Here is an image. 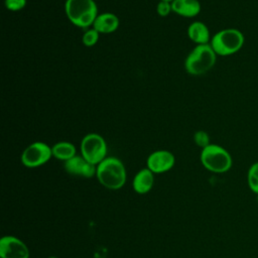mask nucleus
I'll return each mask as SVG.
<instances>
[{"label": "nucleus", "mask_w": 258, "mask_h": 258, "mask_svg": "<svg viewBox=\"0 0 258 258\" xmlns=\"http://www.w3.org/2000/svg\"><path fill=\"white\" fill-rule=\"evenodd\" d=\"M96 177L108 189H119L126 182V169L123 162L114 156H107L97 165Z\"/></svg>", "instance_id": "obj_1"}, {"label": "nucleus", "mask_w": 258, "mask_h": 258, "mask_svg": "<svg viewBox=\"0 0 258 258\" xmlns=\"http://www.w3.org/2000/svg\"><path fill=\"white\" fill-rule=\"evenodd\" d=\"M189 39L198 44H208L211 41V33L208 26L201 21H194L187 27Z\"/></svg>", "instance_id": "obj_14"}, {"label": "nucleus", "mask_w": 258, "mask_h": 258, "mask_svg": "<svg viewBox=\"0 0 258 258\" xmlns=\"http://www.w3.org/2000/svg\"><path fill=\"white\" fill-rule=\"evenodd\" d=\"M159 1H168V2H172L173 0H159Z\"/></svg>", "instance_id": "obj_21"}, {"label": "nucleus", "mask_w": 258, "mask_h": 258, "mask_svg": "<svg viewBox=\"0 0 258 258\" xmlns=\"http://www.w3.org/2000/svg\"><path fill=\"white\" fill-rule=\"evenodd\" d=\"M217 54L211 44H198L184 60L185 71L192 76H201L209 72L216 63Z\"/></svg>", "instance_id": "obj_3"}, {"label": "nucleus", "mask_w": 258, "mask_h": 258, "mask_svg": "<svg viewBox=\"0 0 258 258\" xmlns=\"http://www.w3.org/2000/svg\"><path fill=\"white\" fill-rule=\"evenodd\" d=\"M64 10L69 20L81 28L93 26L98 16V6L94 0H67Z\"/></svg>", "instance_id": "obj_2"}, {"label": "nucleus", "mask_w": 258, "mask_h": 258, "mask_svg": "<svg viewBox=\"0 0 258 258\" xmlns=\"http://www.w3.org/2000/svg\"><path fill=\"white\" fill-rule=\"evenodd\" d=\"M172 12L182 17H195L201 12V3L199 0H173L171 2Z\"/></svg>", "instance_id": "obj_13"}, {"label": "nucleus", "mask_w": 258, "mask_h": 258, "mask_svg": "<svg viewBox=\"0 0 258 258\" xmlns=\"http://www.w3.org/2000/svg\"><path fill=\"white\" fill-rule=\"evenodd\" d=\"M194 141H195V143H196L199 147H201L202 149L211 144V142H210V136H209V134H208L206 131H204V130H199V131H197V132L194 134Z\"/></svg>", "instance_id": "obj_18"}, {"label": "nucleus", "mask_w": 258, "mask_h": 258, "mask_svg": "<svg viewBox=\"0 0 258 258\" xmlns=\"http://www.w3.org/2000/svg\"><path fill=\"white\" fill-rule=\"evenodd\" d=\"M99 35H100V33L93 27L88 28L82 36V41H83L84 45H86L88 47L94 46L99 40Z\"/></svg>", "instance_id": "obj_17"}, {"label": "nucleus", "mask_w": 258, "mask_h": 258, "mask_svg": "<svg viewBox=\"0 0 258 258\" xmlns=\"http://www.w3.org/2000/svg\"><path fill=\"white\" fill-rule=\"evenodd\" d=\"M175 163L174 155L164 149L155 150L150 153L146 160V167L155 173H164L170 170Z\"/></svg>", "instance_id": "obj_10"}, {"label": "nucleus", "mask_w": 258, "mask_h": 258, "mask_svg": "<svg viewBox=\"0 0 258 258\" xmlns=\"http://www.w3.org/2000/svg\"><path fill=\"white\" fill-rule=\"evenodd\" d=\"M247 183L251 191L258 195V161L252 163L248 168Z\"/></svg>", "instance_id": "obj_16"}, {"label": "nucleus", "mask_w": 258, "mask_h": 258, "mask_svg": "<svg viewBox=\"0 0 258 258\" xmlns=\"http://www.w3.org/2000/svg\"><path fill=\"white\" fill-rule=\"evenodd\" d=\"M52 156L58 160L67 161L77 155L76 146L69 141H59L51 146Z\"/></svg>", "instance_id": "obj_15"}, {"label": "nucleus", "mask_w": 258, "mask_h": 258, "mask_svg": "<svg viewBox=\"0 0 258 258\" xmlns=\"http://www.w3.org/2000/svg\"><path fill=\"white\" fill-rule=\"evenodd\" d=\"M63 168L69 174L83 178H91L96 176L97 171V165L91 163L85 157L78 154L64 161Z\"/></svg>", "instance_id": "obj_9"}, {"label": "nucleus", "mask_w": 258, "mask_h": 258, "mask_svg": "<svg viewBox=\"0 0 258 258\" xmlns=\"http://www.w3.org/2000/svg\"><path fill=\"white\" fill-rule=\"evenodd\" d=\"M119 26V18L111 13V12H104L98 14L97 18L93 23V28L96 29L99 33H112L117 30Z\"/></svg>", "instance_id": "obj_12"}, {"label": "nucleus", "mask_w": 258, "mask_h": 258, "mask_svg": "<svg viewBox=\"0 0 258 258\" xmlns=\"http://www.w3.org/2000/svg\"><path fill=\"white\" fill-rule=\"evenodd\" d=\"M200 159L203 166L214 173H225L233 165V159L229 151L221 145L213 143L202 149Z\"/></svg>", "instance_id": "obj_5"}, {"label": "nucleus", "mask_w": 258, "mask_h": 258, "mask_svg": "<svg viewBox=\"0 0 258 258\" xmlns=\"http://www.w3.org/2000/svg\"><path fill=\"white\" fill-rule=\"evenodd\" d=\"M257 204H258V195H257Z\"/></svg>", "instance_id": "obj_23"}, {"label": "nucleus", "mask_w": 258, "mask_h": 258, "mask_svg": "<svg viewBox=\"0 0 258 258\" xmlns=\"http://www.w3.org/2000/svg\"><path fill=\"white\" fill-rule=\"evenodd\" d=\"M154 184V173L147 167L141 168L133 177L132 187L136 194L145 195L151 190Z\"/></svg>", "instance_id": "obj_11"}, {"label": "nucleus", "mask_w": 258, "mask_h": 258, "mask_svg": "<svg viewBox=\"0 0 258 258\" xmlns=\"http://www.w3.org/2000/svg\"><path fill=\"white\" fill-rule=\"evenodd\" d=\"M81 155L91 163L98 165L107 157V143L98 133H89L81 141Z\"/></svg>", "instance_id": "obj_6"}, {"label": "nucleus", "mask_w": 258, "mask_h": 258, "mask_svg": "<svg viewBox=\"0 0 258 258\" xmlns=\"http://www.w3.org/2000/svg\"><path fill=\"white\" fill-rule=\"evenodd\" d=\"M47 258H57L56 256H49V257H47Z\"/></svg>", "instance_id": "obj_22"}, {"label": "nucleus", "mask_w": 258, "mask_h": 258, "mask_svg": "<svg viewBox=\"0 0 258 258\" xmlns=\"http://www.w3.org/2000/svg\"><path fill=\"white\" fill-rule=\"evenodd\" d=\"M244 34L237 28H225L216 32L210 44L217 55L228 56L238 52L244 45Z\"/></svg>", "instance_id": "obj_4"}, {"label": "nucleus", "mask_w": 258, "mask_h": 258, "mask_svg": "<svg viewBox=\"0 0 258 258\" xmlns=\"http://www.w3.org/2000/svg\"><path fill=\"white\" fill-rule=\"evenodd\" d=\"M30 252L27 245L19 238L7 235L0 239L1 258H29Z\"/></svg>", "instance_id": "obj_8"}, {"label": "nucleus", "mask_w": 258, "mask_h": 258, "mask_svg": "<svg viewBox=\"0 0 258 258\" xmlns=\"http://www.w3.org/2000/svg\"><path fill=\"white\" fill-rule=\"evenodd\" d=\"M156 12L159 16L165 17L169 15L170 12H172V7H171V2L168 1H159L156 6Z\"/></svg>", "instance_id": "obj_20"}, {"label": "nucleus", "mask_w": 258, "mask_h": 258, "mask_svg": "<svg viewBox=\"0 0 258 258\" xmlns=\"http://www.w3.org/2000/svg\"><path fill=\"white\" fill-rule=\"evenodd\" d=\"M51 157V147L42 141H35L22 151L20 160L24 166L35 168L48 162Z\"/></svg>", "instance_id": "obj_7"}, {"label": "nucleus", "mask_w": 258, "mask_h": 258, "mask_svg": "<svg viewBox=\"0 0 258 258\" xmlns=\"http://www.w3.org/2000/svg\"><path fill=\"white\" fill-rule=\"evenodd\" d=\"M26 2L27 0H5L4 4L8 10L17 12L25 7Z\"/></svg>", "instance_id": "obj_19"}]
</instances>
